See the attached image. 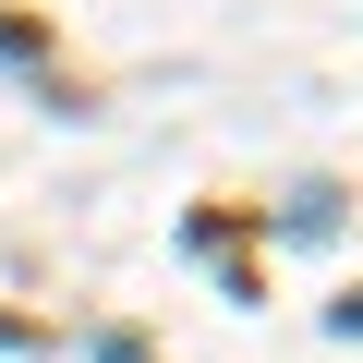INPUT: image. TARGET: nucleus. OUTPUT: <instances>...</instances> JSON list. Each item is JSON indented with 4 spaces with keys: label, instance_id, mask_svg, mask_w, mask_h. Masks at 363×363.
Here are the masks:
<instances>
[{
    "label": "nucleus",
    "instance_id": "obj_1",
    "mask_svg": "<svg viewBox=\"0 0 363 363\" xmlns=\"http://www.w3.org/2000/svg\"><path fill=\"white\" fill-rule=\"evenodd\" d=\"M339 327H363V291H351V303H339Z\"/></svg>",
    "mask_w": 363,
    "mask_h": 363
}]
</instances>
